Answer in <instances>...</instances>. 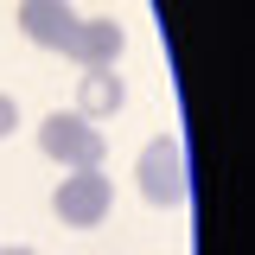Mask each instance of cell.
I'll use <instances>...</instances> for the list:
<instances>
[{
	"label": "cell",
	"instance_id": "cell-1",
	"mask_svg": "<svg viewBox=\"0 0 255 255\" xmlns=\"http://www.w3.org/2000/svg\"><path fill=\"white\" fill-rule=\"evenodd\" d=\"M38 153L58 159V166H70V172H83V166H102V134H96V122H83L77 109H58V115H45L38 122Z\"/></svg>",
	"mask_w": 255,
	"mask_h": 255
},
{
	"label": "cell",
	"instance_id": "cell-2",
	"mask_svg": "<svg viewBox=\"0 0 255 255\" xmlns=\"http://www.w3.org/2000/svg\"><path fill=\"white\" fill-rule=\"evenodd\" d=\"M134 185H140V198L159 204V211L185 204V153H179V140H172V134L147 140V153H140V166H134Z\"/></svg>",
	"mask_w": 255,
	"mask_h": 255
},
{
	"label": "cell",
	"instance_id": "cell-3",
	"mask_svg": "<svg viewBox=\"0 0 255 255\" xmlns=\"http://www.w3.org/2000/svg\"><path fill=\"white\" fill-rule=\"evenodd\" d=\"M58 217L70 223V230H96V223L109 217V204H115V185H109V172L102 166H83V172H70L58 185Z\"/></svg>",
	"mask_w": 255,
	"mask_h": 255
},
{
	"label": "cell",
	"instance_id": "cell-4",
	"mask_svg": "<svg viewBox=\"0 0 255 255\" xmlns=\"http://www.w3.org/2000/svg\"><path fill=\"white\" fill-rule=\"evenodd\" d=\"M128 32L122 19H77V32H70V45H64V58H77L83 70H115V58H122Z\"/></svg>",
	"mask_w": 255,
	"mask_h": 255
},
{
	"label": "cell",
	"instance_id": "cell-5",
	"mask_svg": "<svg viewBox=\"0 0 255 255\" xmlns=\"http://www.w3.org/2000/svg\"><path fill=\"white\" fill-rule=\"evenodd\" d=\"M19 32L38 51H64L77 32V6L70 0H19Z\"/></svg>",
	"mask_w": 255,
	"mask_h": 255
},
{
	"label": "cell",
	"instance_id": "cell-6",
	"mask_svg": "<svg viewBox=\"0 0 255 255\" xmlns=\"http://www.w3.org/2000/svg\"><path fill=\"white\" fill-rule=\"evenodd\" d=\"M122 102H128V90H122V77H115V70H83V83H77V115H83V122L115 115Z\"/></svg>",
	"mask_w": 255,
	"mask_h": 255
},
{
	"label": "cell",
	"instance_id": "cell-7",
	"mask_svg": "<svg viewBox=\"0 0 255 255\" xmlns=\"http://www.w3.org/2000/svg\"><path fill=\"white\" fill-rule=\"evenodd\" d=\"M13 128H19V102H13V96H0V140H6Z\"/></svg>",
	"mask_w": 255,
	"mask_h": 255
},
{
	"label": "cell",
	"instance_id": "cell-8",
	"mask_svg": "<svg viewBox=\"0 0 255 255\" xmlns=\"http://www.w3.org/2000/svg\"><path fill=\"white\" fill-rule=\"evenodd\" d=\"M0 255H38V249H26V243H19V249H0Z\"/></svg>",
	"mask_w": 255,
	"mask_h": 255
}]
</instances>
